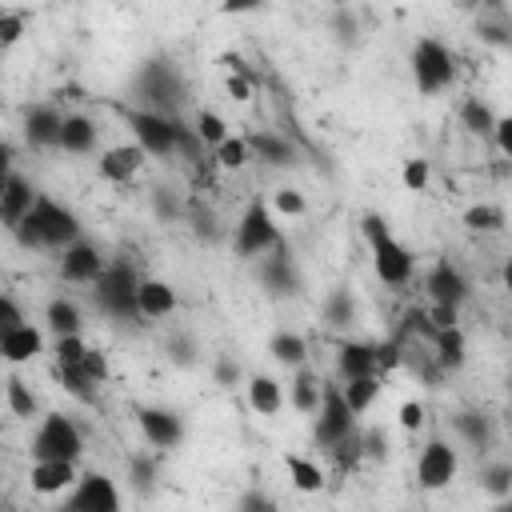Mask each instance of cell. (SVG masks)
Wrapping results in <instances>:
<instances>
[{
  "mask_svg": "<svg viewBox=\"0 0 512 512\" xmlns=\"http://www.w3.org/2000/svg\"><path fill=\"white\" fill-rule=\"evenodd\" d=\"M456 472H460V456H456V448L448 440H428L420 448V456H416V484L424 492L448 488L456 480Z\"/></svg>",
  "mask_w": 512,
  "mask_h": 512,
  "instance_id": "10",
  "label": "cell"
},
{
  "mask_svg": "<svg viewBox=\"0 0 512 512\" xmlns=\"http://www.w3.org/2000/svg\"><path fill=\"white\" fill-rule=\"evenodd\" d=\"M212 160H216L224 172H240V168L252 160V148H248V140H244V136H228V140L212 152Z\"/></svg>",
  "mask_w": 512,
  "mask_h": 512,
  "instance_id": "34",
  "label": "cell"
},
{
  "mask_svg": "<svg viewBox=\"0 0 512 512\" xmlns=\"http://www.w3.org/2000/svg\"><path fill=\"white\" fill-rule=\"evenodd\" d=\"M12 328H24V312L12 296H0V332H12Z\"/></svg>",
  "mask_w": 512,
  "mask_h": 512,
  "instance_id": "49",
  "label": "cell"
},
{
  "mask_svg": "<svg viewBox=\"0 0 512 512\" xmlns=\"http://www.w3.org/2000/svg\"><path fill=\"white\" fill-rule=\"evenodd\" d=\"M272 208H276L280 216H304V212H308V200H304V192H296V188H276V192H272Z\"/></svg>",
  "mask_w": 512,
  "mask_h": 512,
  "instance_id": "42",
  "label": "cell"
},
{
  "mask_svg": "<svg viewBox=\"0 0 512 512\" xmlns=\"http://www.w3.org/2000/svg\"><path fill=\"white\" fill-rule=\"evenodd\" d=\"M492 140H496V148H500L504 156H512V112L496 120V136H492Z\"/></svg>",
  "mask_w": 512,
  "mask_h": 512,
  "instance_id": "53",
  "label": "cell"
},
{
  "mask_svg": "<svg viewBox=\"0 0 512 512\" xmlns=\"http://www.w3.org/2000/svg\"><path fill=\"white\" fill-rule=\"evenodd\" d=\"M260 276L268 284V292L284 296V292H296V268H292V256H288V244H276L272 256H260Z\"/></svg>",
  "mask_w": 512,
  "mask_h": 512,
  "instance_id": "17",
  "label": "cell"
},
{
  "mask_svg": "<svg viewBox=\"0 0 512 512\" xmlns=\"http://www.w3.org/2000/svg\"><path fill=\"white\" fill-rule=\"evenodd\" d=\"M284 468H288V480L300 488V492H320L324 488V472H320V464H312L308 456H284Z\"/></svg>",
  "mask_w": 512,
  "mask_h": 512,
  "instance_id": "31",
  "label": "cell"
},
{
  "mask_svg": "<svg viewBox=\"0 0 512 512\" xmlns=\"http://www.w3.org/2000/svg\"><path fill=\"white\" fill-rule=\"evenodd\" d=\"M40 352H44L40 328L24 324V328H12V332H0V356H4L8 364H28V360H36Z\"/></svg>",
  "mask_w": 512,
  "mask_h": 512,
  "instance_id": "18",
  "label": "cell"
},
{
  "mask_svg": "<svg viewBox=\"0 0 512 512\" xmlns=\"http://www.w3.org/2000/svg\"><path fill=\"white\" fill-rule=\"evenodd\" d=\"M268 352H272V360L284 364V368H304V360H308V340H304L300 332H276V336L268 340Z\"/></svg>",
  "mask_w": 512,
  "mask_h": 512,
  "instance_id": "27",
  "label": "cell"
},
{
  "mask_svg": "<svg viewBox=\"0 0 512 512\" xmlns=\"http://www.w3.org/2000/svg\"><path fill=\"white\" fill-rule=\"evenodd\" d=\"M452 424H456V432H460L472 448H484V444H488V436H492V428H488V420H484L480 412H456V420H452Z\"/></svg>",
  "mask_w": 512,
  "mask_h": 512,
  "instance_id": "40",
  "label": "cell"
},
{
  "mask_svg": "<svg viewBox=\"0 0 512 512\" xmlns=\"http://www.w3.org/2000/svg\"><path fill=\"white\" fill-rule=\"evenodd\" d=\"M456 312H460V308H444V304H432V308H428V324H432L436 332L460 328V324H456Z\"/></svg>",
  "mask_w": 512,
  "mask_h": 512,
  "instance_id": "50",
  "label": "cell"
},
{
  "mask_svg": "<svg viewBox=\"0 0 512 512\" xmlns=\"http://www.w3.org/2000/svg\"><path fill=\"white\" fill-rule=\"evenodd\" d=\"M24 36V16L20 12H0V44L12 48Z\"/></svg>",
  "mask_w": 512,
  "mask_h": 512,
  "instance_id": "45",
  "label": "cell"
},
{
  "mask_svg": "<svg viewBox=\"0 0 512 512\" xmlns=\"http://www.w3.org/2000/svg\"><path fill=\"white\" fill-rule=\"evenodd\" d=\"M76 480H80V472L72 460H32V472H28V484L40 496H68L76 488Z\"/></svg>",
  "mask_w": 512,
  "mask_h": 512,
  "instance_id": "14",
  "label": "cell"
},
{
  "mask_svg": "<svg viewBox=\"0 0 512 512\" xmlns=\"http://www.w3.org/2000/svg\"><path fill=\"white\" fill-rule=\"evenodd\" d=\"M452 76H456L452 52L432 36L416 40V48H412V80H416V88L424 96H436V92H444L452 84Z\"/></svg>",
  "mask_w": 512,
  "mask_h": 512,
  "instance_id": "6",
  "label": "cell"
},
{
  "mask_svg": "<svg viewBox=\"0 0 512 512\" xmlns=\"http://www.w3.org/2000/svg\"><path fill=\"white\" fill-rule=\"evenodd\" d=\"M248 148H252L256 160H264V164H288V160H292V144H288L284 136H276V132H256V136H248Z\"/></svg>",
  "mask_w": 512,
  "mask_h": 512,
  "instance_id": "30",
  "label": "cell"
},
{
  "mask_svg": "<svg viewBox=\"0 0 512 512\" xmlns=\"http://www.w3.org/2000/svg\"><path fill=\"white\" fill-rule=\"evenodd\" d=\"M396 420H400V428H404V432L424 428V404H420V400H404V404H400V412H396Z\"/></svg>",
  "mask_w": 512,
  "mask_h": 512,
  "instance_id": "47",
  "label": "cell"
},
{
  "mask_svg": "<svg viewBox=\"0 0 512 512\" xmlns=\"http://www.w3.org/2000/svg\"><path fill=\"white\" fill-rule=\"evenodd\" d=\"M324 320H328V324H336V328L352 320V296H348L344 288H336V292L328 296V304H324Z\"/></svg>",
  "mask_w": 512,
  "mask_h": 512,
  "instance_id": "43",
  "label": "cell"
},
{
  "mask_svg": "<svg viewBox=\"0 0 512 512\" xmlns=\"http://www.w3.org/2000/svg\"><path fill=\"white\" fill-rule=\"evenodd\" d=\"M276 244H284V240H280V228H276L272 212H268L260 200H252V204L244 208L240 224H236L232 252H236L240 260H260V256H264V252H272Z\"/></svg>",
  "mask_w": 512,
  "mask_h": 512,
  "instance_id": "5",
  "label": "cell"
},
{
  "mask_svg": "<svg viewBox=\"0 0 512 512\" xmlns=\"http://www.w3.org/2000/svg\"><path fill=\"white\" fill-rule=\"evenodd\" d=\"M496 120H500V116H492V108H488L480 96H468V100L460 104V124H464L472 136H496Z\"/></svg>",
  "mask_w": 512,
  "mask_h": 512,
  "instance_id": "29",
  "label": "cell"
},
{
  "mask_svg": "<svg viewBox=\"0 0 512 512\" xmlns=\"http://www.w3.org/2000/svg\"><path fill=\"white\" fill-rule=\"evenodd\" d=\"M36 200H40V192L20 172H4V180H0V220H4L8 232H16L32 216Z\"/></svg>",
  "mask_w": 512,
  "mask_h": 512,
  "instance_id": "11",
  "label": "cell"
},
{
  "mask_svg": "<svg viewBox=\"0 0 512 512\" xmlns=\"http://www.w3.org/2000/svg\"><path fill=\"white\" fill-rule=\"evenodd\" d=\"M24 248H72L76 240H80V220H76V212L72 208H64V204H56L52 196H40L36 200V208H32V216L12 232Z\"/></svg>",
  "mask_w": 512,
  "mask_h": 512,
  "instance_id": "1",
  "label": "cell"
},
{
  "mask_svg": "<svg viewBox=\"0 0 512 512\" xmlns=\"http://www.w3.org/2000/svg\"><path fill=\"white\" fill-rule=\"evenodd\" d=\"M492 512H512V496H504V500H496V508Z\"/></svg>",
  "mask_w": 512,
  "mask_h": 512,
  "instance_id": "57",
  "label": "cell"
},
{
  "mask_svg": "<svg viewBox=\"0 0 512 512\" xmlns=\"http://www.w3.org/2000/svg\"><path fill=\"white\" fill-rule=\"evenodd\" d=\"M428 176H432L428 160H408V164H404V172H400V180H404V188H408V192H424V188H428Z\"/></svg>",
  "mask_w": 512,
  "mask_h": 512,
  "instance_id": "44",
  "label": "cell"
},
{
  "mask_svg": "<svg viewBox=\"0 0 512 512\" xmlns=\"http://www.w3.org/2000/svg\"><path fill=\"white\" fill-rule=\"evenodd\" d=\"M216 376H220V380H224V384H232V380H236V376H240V368H236V364H232V360H228V364H224V360H220V364H216Z\"/></svg>",
  "mask_w": 512,
  "mask_h": 512,
  "instance_id": "54",
  "label": "cell"
},
{
  "mask_svg": "<svg viewBox=\"0 0 512 512\" xmlns=\"http://www.w3.org/2000/svg\"><path fill=\"white\" fill-rule=\"evenodd\" d=\"M60 128H64V116H60L52 104H36V108H28V116H24V136H28V144H60Z\"/></svg>",
  "mask_w": 512,
  "mask_h": 512,
  "instance_id": "20",
  "label": "cell"
},
{
  "mask_svg": "<svg viewBox=\"0 0 512 512\" xmlns=\"http://www.w3.org/2000/svg\"><path fill=\"white\" fill-rule=\"evenodd\" d=\"M104 268H108L104 252H100L96 244H88V240H76V244L64 248V256H60V276H64L68 284H96V280L104 276Z\"/></svg>",
  "mask_w": 512,
  "mask_h": 512,
  "instance_id": "13",
  "label": "cell"
},
{
  "mask_svg": "<svg viewBox=\"0 0 512 512\" xmlns=\"http://www.w3.org/2000/svg\"><path fill=\"white\" fill-rule=\"evenodd\" d=\"M248 404H252V412H260V416H276V412L284 408V388H280V380L268 376V372L248 376Z\"/></svg>",
  "mask_w": 512,
  "mask_h": 512,
  "instance_id": "23",
  "label": "cell"
},
{
  "mask_svg": "<svg viewBox=\"0 0 512 512\" xmlns=\"http://www.w3.org/2000/svg\"><path fill=\"white\" fill-rule=\"evenodd\" d=\"M136 292H140V276L128 260H112L104 268V276L96 280L92 296H96V308L116 316V320H128V316H140L136 308Z\"/></svg>",
  "mask_w": 512,
  "mask_h": 512,
  "instance_id": "3",
  "label": "cell"
},
{
  "mask_svg": "<svg viewBox=\"0 0 512 512\" xmlns=\"http://www.w3.org/2000/svg\"><path fill=\"white\" fill-rule=\"evenodd\" d=\"M144 148L140 144H116V148H104L100 152V160H96V168H100V176L108 180V184H128L140 168H144Z\"/></svg>",
  "mask_w": 512,
  "mask_h": 512,
  "instance_id": "16",
  "label": "cell"
},
{
  "mask_svg": "<svg viewBox=\"0 0 512 512\" xmlns=\"http://www.w3.org/2000/svg\"><path fill=\"white\" fill-rule=\"evenodd\" d=\"M288 400H292L296 412L316 416L320 412V400H324V380L316 372H308V368H296V376L288 384Z\"/></svg>",
  "mask_w": 512,
  "mask_h": 512,
  "instance_id": "22",
  "label": "cell"
},
{
  "mask_svg": "<svg viewBox=\"0 0 512 512\" xmlns=\"http://www.w3.org/2000/svg\"><path fill=\"white\" fill-rule=\"evenodd\" d=\"M124 120H128L136 144L148 156H172V152H180V144H176L180 120H172L164 112H152V108H124Z\"/></svg>",
  "mask_w": 512,
  "mask_h": 512,
  "instance_id": "7",
  "label": "cell"
},
{
  "mask_svg": "<svg viewBox=\"0 0 512 512\" xmlns=\"http://www.w3.org/2000/svg\"><path fill=\"white\" fill-rule=\"evenodd\" d=\"M152 476H156L152 460H144V456H132V484H136V492H148Z\"/></svg>",
  "mask_w": 512,
  "mask_h": 512,
  "instance_id": "51",
  "label": "cell"
},
{
  "mask_svg": "<svg viewBox=\"0 0 512 512\" xmlns=\"http://www.w3.org/2000/svg\"><path fill=\"white\" fill-rule=\"evenodd\" d=\"M236 512H276V504H272L264 492H244V500H240Z\"/></svg>",
  "mask_w": 512,
  "mask_h": 512,
  "instance_id": "52",
  "label": "cell"
},
{
  "mask_svg": "<svg viewBox=\"0 0 512 512\" xmlns=\"http://www.w3.org/2000/svg\"><path fill=\"white\" fill-rule=\"evenodd\" d=\"M352 424H356V412L344 404V392L340 384H324V400H320V412H316V444L320 448H336L352 436Z\"/></svg>",
  "mask_w": 512,
  "mask_h": 512,
  "instance_id": "8",
  "label": "cell"
},
{
  "mask_svg": "<svg viewBox=\"0 0 512 512\" xmlns=\"http://www.w3.org/2000/svg\"><path fill=\"white\" fill-rule=\"evenodd\" d=\"M56 148H64V152H72V156H84V152H92V148H96V124H92L88 116H80V112L64 116V128H60V144H56Z\"/></svg>",
  "mask_w": 512,
  "mask_h": 512,
  "instance_id": "24",
  "label": "cell"
},
{
  "mask_svg": "<svg viewBox=\"0 0 512 512\" xmlns=\"http://www.w3.org/2000/svg\"><path fill=\"white\" fill-rule=\"evenodd\" d=\"M156 212H164V216L172 220V216H176V204H172V200H168V196L160 192V196H156Z\"/></svg>",
  "mask_w": 512,
  "mask_h": 512,
  "instance_id": "55",
  "label": "cell"
},
{
  "mask_svg": "<svg viewBox=\"0 0 512 512\" xmlns=\"http://www.w3.org/2000/svg\"><path fill=\"white\" fill-rule=\"evenodd\" d=\"M80 368H84V376H88L92 384H104V380H108V356H104L100 348H88V356H84Z\"/></svg>",
  "mask_w": 512,
  "mask_h": 512,
  "instance_id": "46",
  "label": "cell"
},
{
  "mask_svg": "<svg viewBox=\"0 0 512 512\" xmlns=\"http://www.w3.org/2000/svg\"><path fill=\"white\" fill-rule=\"evenodd\" d=\"M500 280H504V288H508V292H512V260H508V264H504V272H500Z\"/></svg>",
  "mask_w": 512,
  "mask_h": 512,
  "instance_id": "56",
  "label": "cell"
},
{
  "mask_svg": "<svg viewBox=\"0 0 512 512\" xmlns=\"http://www.w3.org/2000/svg\"><path fill=\"white\" fill-rule=\"evenodd\" d=\"M480 488H484L488 496H496V500L512 496V464H508V460H496V464H488V468L480 472Z\"/></svg>",
  "mask_w": 512,
  "mask_h": 512,
  "instance_id": "37",
  "label": "cell"
},
{
  "mask_svg": "<svg viewBox=\"0 0 512 512\" xmlns=\"http://www.w3.org/2000/svg\"><path fill=\"white\" fill-rule=\"evenodd\" d=\"M136 308H140V316H148V320H160V316L176 312V292H172V284H168V280H152V276L140 280Z\"/></svg>",
  "mask_w": 512,
  "mask_h": 512,
  "instance_id": "21",
  "label": "cell"
},
{
  "mask_svg": "<svg viewBox=\"0 0 512 512\" xmlns=\"http://www.w3.org/2000/svg\"><path fill=\"white\" fill-rule=\"evenodd\" d=\"M464 228L468 232H500L504 212L496 204H472V208H464Z\"/></svg>",
  "mask_w": 512,
  "mask_h": 512,
  "instance_id": "36",
  "label": "cell"
},
{
  "mask_svg": "<svg viewBox=\"0 0 512 512\" xmlns=\"http://www.w3.org/2000/svg\"><path fill=\"white\" fill-rule=\"evenodd\" d=\"M336 372L340 380H356V376H376V344L368 340H348L336 352Z\"/></svg>",
  "mask_w": 512,
  "mask_h": 512,
  "instance_id": "19",
  "label": "cell"
},
{
  "mask_svg": "<svg viewBox=\"0 0 512 512\" xmlns=\"http://www.w3.org/2000/svg\"><path fill=\"white\" fill-rule=\"evenodd\" d=\"M44 324H48L52 336H80L84 316H80V308H76L72 300L56 296V300H48V308H44Z\"/></svg>",
  "mask_w": 512,
  "mask_h": 512,
  "instance_id": "26",
  "label": "cell"
},
{
  "mask_svg": "<svg viewBox=\"0 0 512 512\" xmlns=\"http://www.w3.org/2000/svg\"><path fill=\"white\" fill-rule=\"evenodd\" d=\"M424 292L432 304H444V308H460L468 300V280L464 272L452 264V260H436L424 276Z\"/></svg>",
  "mask_w": 512,
  "mask_h": 512,
  "instance_id": "12",
  "label": "cell"
},
{
  "mask_svg": "<svg viewBox=\"0 0 512 512\" xmlns=\"http://www.w3.org/2000/svg\"><path fill=\"white\" fill-rule=\"evenodd\" d=\"M432 356H436V368H440V372H456V368H464V360H468V340H464V332H460V328L436 332V340H432Z\"/></svg>",
  "mask_w": 512,
  "mask_h": 512,
  "instance_id": "25",
  "label": "cell"
},
{
  "mask_svg": "<svg viewBox=\"0 0 512 512\" xmlns=\"http://www.w3.org/2000/svg\"><path fill=\"white\" fill-rule=\"evenodd\" d=\"M92 344H84V336H56L52 340V360L56 368H80Z\"/></svg>",
  "mask_w": 512,
  "mask_h": 512,
  "instance_id": "35",
  "label": "cell"
},
{
  "mask_svg": "<svg viewBox=\"0 0 512 512\" xmlns=\"http://www.w3.org/2000/svg\"><path fill=\"white\" fill-rule=\"evenodd\" d=\"M360 232H364V240H368V248H372V268H376V276H380L384 284H392V288H404V284L412 280V272H416L412 252L388 232V224H384L376 212H368V216L360 220Z\"/></svg>",
  "mask_w": 512,
  "mask_h": 512,
  "instance_id": "2",
  "label": "cell"
},
{
  "mask_svg": "<svg viewBox=\"0 0 512 512\" xmlns=\"http://www.w3.org/2000/svg\"><path fill=\"white\" fill-rule=\"evenodd\" d=\"M192 132H196V136H200V144H208L212 152L228 140V124H224L216 112H208V108H204V112H196V128H192Z\"/></svg>",
  "mask_w": 512,
  "mask_h": 512,
  "instance_id": "38",
  "label": "cell"
},
{
  "mask_svg": "<svg viewBox=\"0 0 512 512\" xmlns=\"http://www.w3.org/2000/svg\"><path fill=\"white\" fill-rule=\"evenodd\" d=\"M56 376H60L64 392L76 396L80 404H92V400H96V388H100V384H92V380L84 376V368H56Z\"/></svg>",
  "mask_w": 512,
  "mask_h": 512,
  "instance_id": "39",
  "label": "cell"
},
{
  "mask_svg": "<svg viewBox=\"0 0 512 512\" xmlns=\"http://www.w3.org/2000/svg\"><path fill=\"white\" fill-rule=\"evenodd\" d=\"M476 36H480L484 44H496V48H512V20H508L500 8H492L484 20H476Z\"/></svg>",
  "mask_w": 512,
  "mask_h": 512,
  "instance_id": "32",
  "label": "cell"
},
{
  "mask_svg": "<svg viewBox=\"0 0 512 512\" xmlns=\"http://www.w3.org/2000/svg\"><path fill=\"white\" fill-rule=\"evenodd\" d=\"M80 452H84V432L64 412H48L40 420V428L32 432V460H72L76 464Z\"/></svg>",
  "mask_w": 512,
  "mask_h": 512,
  "instance_id": "4",
  "label": "cell"
},
{
  "mask_svg": "<svg viewBox=\"0 0 512 512\" xmlns=\"http://www.w3.org/2000/svg\"><path fill=\"white\" fill-rule=\"evenodd\" d=\"M400 364H404V344H400L396 336H392V340H380V344H376V376L384 380V376L396 372Z\"/></svg>",
  "mask_w": 512,
  "mask_h": 512,
  "instance_id": "41",
  "label": "cell"
},
{
  "mask_svg": "<svg viewBox=\"0 0 512 512\" xmlns=\"http://www.w3.org/2000/svg\"><path fill=\"white\" fill-rule=\"evenodd\" d=\"M4 400H8V412L12 416H24V420L36 416V396H32V388L20 376H8L4 380Z\"/></svg>",
  "mask_w": 512,
  "mask_h": 512,
  "instance_id": "33",
  "label": "cell"
},
{
  "mask_svg": "<svg viewBox=\"0 0 512 512\" xmlns=\"http://www.w3.org/2000/svg\"><path fill=\"white\" fill-rule=\"evenodd\" d=\"M60 512H120V492L104 472H80L76 488L60 496Z\"/></svg>",
  "mask_w": 512,
  "mask_h": 512,
  "instance_id": "9",
  "label": "cell"
},
{
  "mask_svg": "<svg viewBox=\"0 0 512 512\" xmlns=\"http://www.w3.org/2000/svg\"><path fill=\"white\" fill-rule=\"evenodd\" d=\"M380 376H356V380H344L340 384V392H344V404L360 416V412H368L372 404H376V396H380Z\"/></svg>",
  "mask_w": 512,
  "mask_h": 512,
  "instance_id": "28",
  "label": "cell"
},
{
  "mask_svg": "<svg viewBox=\"0 0 512 512\" xmlns=\"http://www.w3.org/2000/svg\"><path fill=\"white\" fill-rule=\"evenodd\" d=\"M224 88H228V96H232L236 104H244V100H252V88H256V80H252V76H240V72H228Z\"/></svg>",
  "mask_w": 512,
  "mask_h": 512,
  "instance_id": "48",
  "label": "cell"
},
{
  "mask_svg": "<svg viewBox=\"0 0 512 512\" xmlns=\"http://www.w3.org/2000/svg\"><path fill=\"white\" fill-rule=\"evenodd\" d=\"M136 424H140V432H144V440L152 444V448H176L180 444V436H184V424H180V416L176 412H168V408H136Z\"/></svg>",
  "mask_w": 512,
  "mask_h": 512,
  "instance_id": "15",
  "label": "cell"
}]
</instances>
